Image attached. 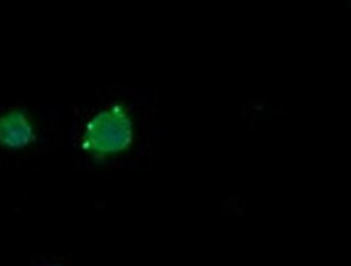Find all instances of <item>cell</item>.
Segmentation results:
<instances>
[{"instance_id": "obj_1", "label": "cell", "mask_w": 351, "mask_h": 266, "mask_svg": "<svg viewBox=\"0 0 351 266\" xmlns=\"http://www.w3.org/2000/svg\"><path fill=\"white\" fill-rule=\"evenodd\" d=\"M69 138L86 155L105 156L127 149L131 123L114 104L73 105Z\"/></svg>"}, {"instance_id": "obj_2", "label": "cell", "mask_w": 351, "mask_h": 266, "mask_svg": "<svg viewBox=\"0 0 351 266\" xmlns=\"http://www.w3.org/2000/svg\"><path fill=\"white\" fill-rule=\"evenodd\" d=\"M33 121L20 110L0 116V145L8 149H23L35 141Z\"/></svg>"}]
</instances>
